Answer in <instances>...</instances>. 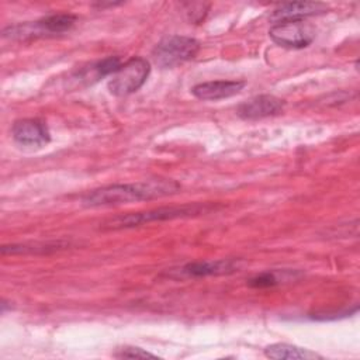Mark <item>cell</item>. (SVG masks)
I'll return each mask as SVG.
<instances>
[{"mask_svg":"<svg viewBox=\"0 0 360 360\" xmlns=\"http://www.w3.org/2000/svg\"><path fill=\"white\" fill-rule=\"evenodd\" d=\"M180 190L179 183L170 179H148L136 183L111 184L89 191L82 197L86 207H110L134 201L162 198Z\"/></svg>","mask_w":360,"mask_h":360,"instance_id":"6da1fadb","label":"cell"},{"mask_svg":"<svg viewBox=\"0 0 360 360\" xmlns=\"http://www.w3.org/2000/svg\"><path fill=\"white\" fill-rule=\"evenodd\" d=\"M214 208L215 207L211 204H198V202L186 204L180 207H160V208H153L142 212H131L125 215L112 217L101 224V229H105V231L127 229V228H134V226H139V225L155 222V221H166V219L200 215Z\"/></svg>","mask_w":360,"mask_h":360,"instance_id":"7a4b0ae2","label":"cell"},{"mask_svg":"<svg viewBox=\"0 0 360 360\" xmlns=\"http://www.w3.org/2000/svg\"><path fill=\"white\" fill-rule=\"evenodd\" d=\"M75 22L76 15L73 14H53L38 21L10 25L3 30V38L25 41L39 37L56 35L70 30L75 25Z\"/></svg>","mask_w":360,"mask_h":360,"instance_id":"3957f363","label":"cell"},{"mask_svg":"<svg viewBox=\"0 0 360 360\" xmlns=\"http://www.w3.org/2000/svg\"><path fill=\"white\" fill-rule=\"evenodd\" d=\"M200 49L197 39L184 35H170L163 38L152 51V58L159 68H174L193 59Z\"/></svg>","mask_w":360,"mask_h":360,"instance_id":"277c9868","label":"cell"},{"mask_svg":"<svg viewBox=\"0 0 360 360\" xmlns=\"http://www.w3.org/2000/svg\"><path fill=\"white\" fill-rule=\"evenodd\" d=\"M150 63L143 58H131L124 62L120 69L111 76L108 90L114 96H128L136 91L148 79Z\"/></svg>","mask_w":360,"mask_h":360,"instance_id":"5b68a950","label":"cell"},{"mask_svg":"<svg viewBox=\"0 0 360 360\" xmlns=\"http://www.w3.org/2000/svg\"><path fill=\"white\" fill-rule=\"evenodd\" d=\"M269 35L276 44L281 46L305 48L314 41L315 30L304 20H292L276 22L270 28Z\"/></svg>","mask_w":360,"mask_h":360,"instance_id":"8992f818","label":"cell"},{"mask_svg":"<svg viewBox=\"0 0 360 360\" xmlns=\"http://www.w3.org/2000/svg\"><path fill=\"white\" fill-rule=\"evenodd\" d=\"M239 269V262L233 259H219V260H204L193 262L177 269H172L166 273L170 278H198L207 276H222L233 273Z\"/></svg>","mask_w":360,"mask_h":360,"instance_id":"52a82bcc","label":"cell"},{"mask_svg":"<svg viewBox=\"0 0 360 360\" xmlns=\"http://www.w3.org/2000/svg\"><path fill=\"white\" fill-rule=\"evenodd\" d=\"M11 134L17 143L31 148H41L51 139L45 122L37 118H24L15 121L13 124Z\"/></svg>","mask_w":360,"mask_h":360,"instance_id":"ba28073f","label":"cell"},{"mask_svg":"<svg viewBox=\"0 0 360 360\" xmlns=\"http://www.w3.org/2000/svg\"><path fill=\"white\" fill-rule=\"evenodd\" d=\"M284 107V101L271 94H260L243 101L238 105L236 114L242 120H260L278 114Z\"/></svg>","mask_w":360,"mask_h":360,"instance_id":"9c48e42d","label":"cell"},{"mask_svg":"<svg viewBox=\"0 0 360 360\" xmlns=\"http://www.w3.org/2000/svg\"><path fill=\"white\" fill-rule=\"evenodd\" d=\"M245 87L242 80H214L198 83L191 89V93L205 101H215L221 98H228L238 94Z\"/></svg>","mask_w":360,"mask_h":360,"instance_id":"30bf717a","label":"cell"},{"mask_svg":"<svg viewBox=\"0 0 360 360\" xmlns=\"http://www.w3.org/2000/svg\"><path fill=\"white\" fill-rule=\"evenodd\" d=\"M328 10V6L319 1H295V3H285L277 7L270 18L271 21L281 22V21H292V20H304L309 15L322 14Z\"/></svg>","mask_w":360,"mask_h":360,"instance_id":"8fae6325","label":"cell"},{"mask_svg":"<svg viewBox=\"0 0 360 360\" xmlns=\"http://www.w3.org/2000/svg\"><path fill=\"white\" fill-rule=\"evenodd\" d=\"M264 356L274 360L283 359H321L319 354L308 349H302L288 343H273L264 349Z\"/></svg>","mask_w":360,"mask_h":360,"instance_id":"7c38bea8","label":"cell"},{"mask_svg":"<svg viewBox=\"0 0 360 360\" xmlns=\"http://www.w3.org/2000/svg\"><path fill=\"white\" fill-rule=\"evenodd\" d=\"M66 242H34V243H13L1 248L3 255H28V253H48L66 248Z\"/></svg>","mask_w":360,"mask_h":360,"instance_id":"4fadbf2b","label":"cell"},{"mask_svg":"<svg viewBox=\"0 0 360 360\" xmlns=\"http://www.w3.org/2000/svg\"><path fill=\"white\" fill-rule=\"evenodd\" d=\"M121 59L118 56H108L94 65L90 66V73L93 75V79H98L103 76L114 75L120 66H121Z\"/></svg>","mask_w":360,"mask_h":360,"instance_id":"5bb4252c","label":"cell"},{"mask_svg":"<svg viewBox=\"0 0 360 360\" xmlns=\"http://www.w3.org/2000/svg\"><path fill=\"white\" fill-rule=\"evenodd\" d=\"M280 283V278L277 277V274L274 271H264L260 273L255 277H252L248 284L253 288H269V287H274Z\"/></svg>","mask_w":360,"mask_h":360,"instance_id":"9a60e30c","label":"cell"},{"mask_svg":"<svg viewBox=\"0 0 360 360\" xmlns=\"http://www.w3.org/2000/svg\"><path fill=\"white\" fill-rule=\"evenodd\" d=\"M118 359H146V357H156L155 354L141 349V347H122L115 354Z\"/></svg>","mask_w":360,"mask_h":360,"instance_id":"2e32d148","label":"cell"}]
</instances>
